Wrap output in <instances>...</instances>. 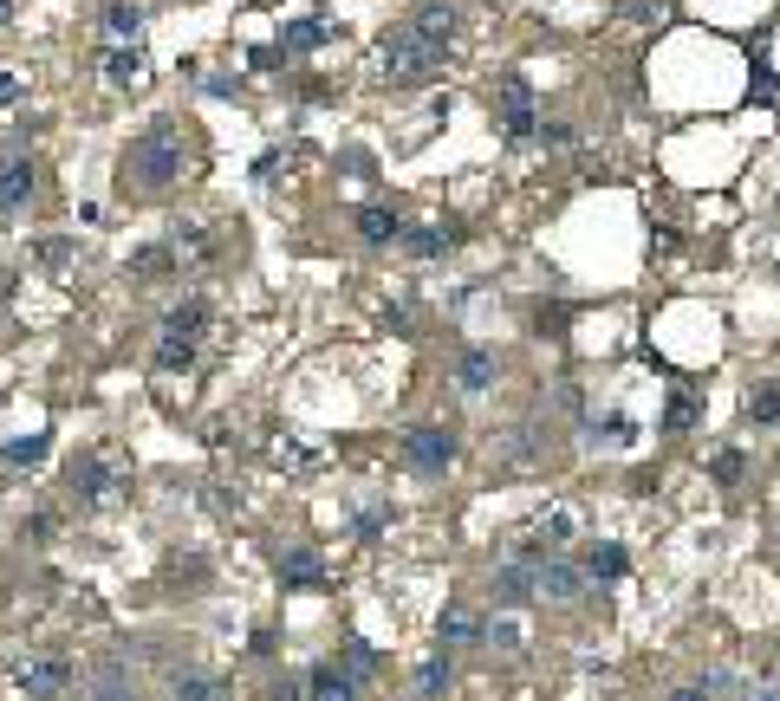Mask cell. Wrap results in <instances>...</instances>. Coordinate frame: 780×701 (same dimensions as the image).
<instances>
[{
	"mask_svg": "<svg viewBox=\"0 0 780 701\" xmlns=\"http://www.w3.org/2000/svg\"><path fill=\"white\" fill-rule=\"evenodd\" d=\"M176 176H183V124L176 118H150L143 137H131V149H124V182L138 196H163Z\"/></svg>",
	"mask_w": 780,
	"mask_h": 701,
	"instance_id": "6da1fadb",
	"label": "cell"
},
{
	"mask_svg": "<svg viewBox=\"0 0 780 701\" xmlns=\"http://www.w3.org/2000/svg\"><path fill=\"white\" fill-rule=\"evenodd\" d=\"M436 71H442V46H429L424 33L397 26V33L384 40V78H391V85H429Z\"/></svg>",
	"mask_w": 780,
	"mask_h": 701,
	"instance_id": "7a4b0ae2",
	"label": "cell"
},
{
	"mask_svg": "<svg viewBox=\"0 0 780 701\" xmlns=\"http://www.w3.org/2000/svg\"><path fill=\"white\" fill-rule=\"evenodd\" d=\"M455 429L449 422H417V429H404V461L417 468V475H442L449 461H455Z\"/></svg>",
	"mask_w": 780,
	"mask_h": 701,
	"instance_id": "3957f363",
	"label": "cell"
},
{
	"mask_svg": "<svg viewBox=\"0 0 780 701\" xmlns=\"http://www.w3.org/2000/svg\"><path fill=\"white\" fill-rule=\"evenodd\" d=\"M501 131H507V143H527V137H540V111H534V85H527L520 71H507V78H501Z\"/></svg>",
	"mask_w": 780,
	"mask_h": 701,
	"instance_id": "277c9868",
	"label": "cell"
},
{
	"mask_svg": "<svg viewBox=\"0 0 780 701\" xmlns=\"http://www.w3.org/2000/svg\"><path fill=\"white\" fill-rule=\"evenodd\" d=\"M13 682H20V696L53 701V696H66V689H72V663H66V656H33V663L13 669Z\"/></svg>",
	"mask_w": 780,
	"mask_h": 701,
	"instance_id": "5b68a950",
	"label": "cell"
},
{
	"mask_svg": "<svg viewBox=\"0 0 780 701\" xmlns=\"http://www.w3.org/2000/svg\"><path fill=\"white\" fill-rule=\"evenodd\" d=\"M488 591H495V611H520L527 598H540V565L514 553V559L495 571V585H488Z\"/></svg>",
	"mask_w": 780,
	"mask_h": 701,
	"instance_id": "8992f818",
	"label": "cell"
},
{
	"mask_svg": "<svg viewBox=\"0 0 780 701\" xmlns=\"http://www.w3.org/2000/svg\"><path fill=\"white\" fill-rule=\"evenodd\" d=\"M40 189V169L33 156H0V214H20Z\"/></svg>",
	"mask_w": 780,
	"mask_h": 701,
	"instance_id": "52a82bcc",
	"label": "cell"
},
{
	"mask_svg": "<svg viewBox=\"0 0 780 701\" xmlns=\"http://www.w3.org/2000/svg\"><path fill=\"white\" fill-rule=\"evenodd\" d=\"M274 578H281V591H312V585L326 578V559H319L312 546H293V553H281Z\"/></svg>",
	"mask_w": 780,
	"mask_h": 701,
	"instance_id": "ba28073f",
	"label": "cell"
},
{
	"mask_svg": "<svg viewBox=\"0 0 780 701\" xmlns=\"http://www.w3.org/2000/svg\"><path fill=\"white\" fill-rule=\"evenodd\" d=\"M579 591H585V571H579L572 559L540 565V598H547V604H579Z\"/></svg>",
	"mask_w": 780,
	"mask_h": 701,
	"instance_id": "9c48e42d",
	"label": "cell"
},
{
	"mask_svg": "<svg viewBox=\"0 0 780 701\" xmlns=\"http://www.w3.org/2000/svg\"><path fill=\"white\" fill-rule=\"evenodd\" d=\"M306 701H358V676H345V663H319L306 676Z\"/></svg>",
	"mask_w": 780,
	"mask_h": 701,
	"instance_id": "30bf717a",
	"label": "cell"
},
{
	"mask_svg": "<svg viewBox=\"0 0 780 701\" xmlns=\"http://www.w3.org/2000/svg\"><path fill=\"white\" fill-rule=\"evenodd\" d=\"M169 701H234V696H228V682L209 676V669H176L169 676Z\"/></svg>",
	"mask_w": 780,
	"mask_h": 701,
	"instance_id": "8fae6325",
	"label": "cell"
},
{
	"mask_svg": "<svg viewBox=\"0 0 780 701\" xmlns=\"http://www.w3.org/2000/svg\"><path fill=\"white\" fill-rule=\"evenodd\" d=\"M495 377H501V357H495V350H462V364H455V390L482 397Z\"/></svg>",
	"mask_w": 780,
	"mask_h": 701,
	"instance_id": "7c38bea8",
	"label": "cell"
},
{
	"mask_svg": "<svg viewBox=\"0 0 780 701\" xmlns=\"http://www.w3.org/2000/svg\"><path fill=\"white\" fill-rule=\"evenodd\" d=\"M202 325H209V299H183V305H169V319H163V338H183V345H196V338H202Z\"/></svg>",
	"mask_w": 780,
	"mask_h": 701,
	"instance_id": "4fadbf2b",
	"label": "cell"
},
{
	"mask_svg": "<svg viewBox=\"0 0 780 701\" xmlns=\"http://www.w3.org/2000/svg\"><path fill=\"white\" fill-rule=\"evenodd\" d=\"M72 493H78L85 507H98V500L111 493V468H105L98 455H78V461H72Z\"/></svg>",
	"mask_w": 780,
	"mask_h": 701,
	"instance_id": "5bb4252c",
	"label": "cell"
},
{
	"mask_svg": "<svg viewBox=\"0 0 780 701\" xmlns=\"http://www.w3.org/2000/svg\"><path fill=\"white\" fill-rule=\"evenodd\" d=\"M131 280L138 286L176 280V247H138V254H131Z\"/></svg>",
	"mask_w": 780,
	"mask_h": 701,
	"instance_id": "9a60e30c",
	"label": "cell"
},
{
	"mask_svg": "<svg viewBox=\"0 0 780 701\" xmlns=\"http://www.w3.org/2000/svg\"><path fill=\"white\" fill-rule=\"evenodd\" d=\"M410 33H424L429 46H449V33H455V7H442V0H424V7L410 13Z\"/></svg>",
	"mask_w": 780,
	"mask_h": 701,
	"instance_id": "2e32d148",
	"label": "cell"
},
{
	"mask_svg": "<svg viewBox=\"0 0 780 701\" xmlns=\"http://www.w3.org/2000/svg\"><path fill=\"white\" fill-rule=\"evenodd\" d=\"M326 20H281V53H319L326 46Z\"/></svg>",
	"mask_w": 780,
	"mask_h": 701,
	"instance_id": "e0dca14e",
	"label": "cell"
},
{
	"mask_svg": "<svg viewBox=\"0 0 780 701\" xmlns=\"http://www.w3.org/2000/svg\"><path fill=\"white\" fill-rule=\"evenodd\" d=\"M442 643H488V624H482L469 604H449V611H442Z\"/></svg>",
	"mask_w": 780,
	"mask_h": 701,
	"instance_id": "ac0fdd59",
	"label": "cell"
},
{
	"mask_svg": "<svg viewBox=\"0 0 780 701\" xmlns=\"http://www.w3.org/2000/svg\"><path fill=\"white\" fill-rule=\"evenodd\" d=\"M105 33H111L118 46H138V33H143V7H131V0H111V7H105Z\"/></svg>",
	"mask_w": 780,
	"mask_h": 701,
	"instance_id": "d6986e66",
	"label": "cell"
},
{
	"mask_svg": "<svg viewBox=\"0 0 780 701\" xmlns=\"http://www.w3.org/2000/svg\"><path fill=\"white\" fill-rule=\"evenodd\" d=\"M358 234H364L371 247H384V241H404V221H397L391 209H377V202H371V209H358Z\"/></svg>",
	"mask_w": 780,
	"mask_h": 701,
	"instance_id": "ffe728a7",
	"label": "cell"
},
{
	"mask_svg": "<svg viewBox=\"0 0 780 701\" xmlns=\"http://www.w3.org/2000/svg\"><path fill=\"white\" fill-rule=\"evenodd\" d=\"M85 701H138V689H131V676L118 669V663H98V676H91V696Z\"/></svg>",
	"mask_w": 780,
	"mask_h": 701,
	"instance_id": "44dd1931",
	"label": "cell"
},
{
	"mask_svg": "<svg viewBox=\"0 0 780 701\" xmlns=\"http://www.w3.org/2000/svg\"><path fill=\"white\" fill-rule=\"evenodd\" d=\"M449 247H455L449 227H404V254H417V260H436V254H449Z\"/></svg>",
	"mask_w": 780,
	"mask_h": 701,
	"instance_id": "7402d4cb",
	"label": "cell"
},
{
	"mask_svg": "<svg viewBox=\"0 0 780 701\" xmlns=\"http://www.w3.org/2000/svg\"><path fill=\"white\" fill-rule=\"evenodd\" d=\"M46 448H53L46 435H7L0 442V461L7 468H33V461H46Z\"/></svg>",
	"mask_w": 780,
	"mask_h": 701,
	"instance_id": "603a6c76",
	"label": "cell"
},
{
	"mask_svg": "<svg viewBox=\"0 0 780 701\" xmlns=\"http://www.w3.org/2000/svg\"><path fill=\"white\" fill-rule=\"evenodd\" d=\"M442 689H449V656L436 649V656H429L424 669H417V682H410V696H417V701H436V696H442Z\"/></svg>",
	"mask_w": 780,
	"mask_h": 701,
	"instance_id": "cb8c5ba5",
	"label": "cell"
},
{
	"mask_svg": "<svg viewBox=\"0 0 780 701\" xmlns=\"http://www.w3.org/2000/svg\"><path fill=\"white\" fill-rule=\"evenodd\" d=\"M105 71H111V85H138V78H143V53H138V46H118V53L105 59Z\"/></svg>",
	"mask_w": 780,
	"mask_h": 701,
	"instance_id": "d4e9b609",
	"label": "cell"
},
{
	"mask_svg": "<svg viewBox=\"0 0 780 701\" xmlns=\"http://www.w3.org/2000/svg\"><path fill=\"white\" fill-rule=\"evenodd\" d=\"M169 247H176V254H189V260H209V234H202L196 221H176V234H169Z\"/></svg>",
	"mask_w": 780,
	"mask_h": 701,
	"instance_id": "484cf974",
	"label": "cell"
},
{
	"mask_svg": "<svg viewBox=\"0 0 780 701\" xmlns=\"http://www.w3.org/2000/svg\"><path fill=\"white\" fill-rule=\"evenodd\" d=\"M585 571H592V578H625V546H612V539H605V546H592Z\"/></svg>",
	"mask_w": 780,
	"mask_h": 701,
	"instance_id": "4316f807",
	"label": "cell"
},
{
	"mask_svg": "<svg viewBox=\"0 0 780 701\" xmlns=\"http://www.w3.org/2000/svg\"><path fill=\"white\" fill-rule=\"evenodd\" d=\"M345 676H358V682H371V676H377V649H371L364 636H352V643H345Z\"/></svg>",
	"mask_w": 780,
	"mask_h": 701,
	"instance_id": "83f0119b",
	"label": "cell"
},
{
	"mask_svg": "<svg viewBox=\"0 0 780 701\" xmlns=\"http://www.w3.org/2000/svg\"><path fill=\"white\" fill-rule=\"evenodd\" d=\"M748 416L761 422V429H768V422H780V383H761V390L748 397Z\"/></svg>",
	"mask_w": 780,
	"mask_h": 701,
	"instance_id": "f1b7e54d",
	"label": "cell"
},
{
	"mask_svg": "<svg viewBox=\"0 0 780 701\" xmlns=\"http://www.w3.org/2000/svg\"><path fill=\"white\" fill-rule=\"evenodd\" d=\"M663 429H670V435L696 429V397H670V410H663Z\"/></svg>",
	"mask_w": 780,
	"mask_h": 701,
	"instance_id": "f546056e",
	"label": "cell"
},
{
	"mask_svg": "<svg viewBox=\"0 0 780 701\" xmlns=\"http://www.w3.org/2000/svg\"><path fill=\"white\" fill-rule=\"evenodd\" d=\"M156 364H163V370H189V364H196V345H183V338H163V345H156Z\"/></svg>",
	"mask_w": 780,
	"mask_h": 701,
	"instance_id": "4dcf8cb0",
	"label": "cell"
},
{
	"mask_svg": "<svg viewBox=\"0 0 780 701\" xmlns=\"http://www.w3.org/2000/svg\"><path fill=\"white\" fill-rule=\"evenodd\" d=\"M741 475H748V455H735V448H728V455H715V481H728V488H735Z\"/></svg>",
	"mask_w": 780,
	"mask_h": 701,
	"instance_id": "1f68e13d",
	"label": "cell"
},
{
	"mask_svg": "<svg viewBox=\"0 0 780 701\" xmlns=\"http://www.w3.org/2000/svg\"><path fill=\"white\" fill-rule=\"evenodd\" d=\"M384 533V507H371V513H358V539H377Z\"/></svg>",
	"mask_w": 780,
	"mask_h": 701,
	"instance_id": "d6a6232c",
	"label": "cell"
},
{
	"mask_svg": "<svg viewBox=\"0 0 780 701\" xmlns=\"http://www.w3.org/2000/svg\"><path fill=\"white\" fill-rule=\"evenodd\" d=\"M488 643H501V649H520V631H514V624H488Z\"/></svg>",
	"mask_w": 780,
	"mask_h": 701,
	"instance_id": "836d02e7",
	"label": "cell"
},
{
	"mask_svg": "<svg viewBox=\"0 0 780 701\" xmlns=\"http://www.w3.org/2000/svg\"><path fill=\"white\" fill-rule=\"evenodd\" d=\"M274 701H306V682H299V676H286V682H274Z\"/></svg>",
	"mask_w": 780,
	"mask_h": 701,
	"instance_id": "e575fe53",
	"label": "cell"
},
{
	"mask_svg": "<svg viewBox=\"0 0 780 701\" xmlns=\"http://www.w3.org/2000/svg\"><path fill=\"white\" fill-rule=\"evenodd\" d=\"M663 701H715V696H710V689H703V682H683V689H670V696H663Z\"/></svg>",
	"mask_w": 780,
	"mask_h": 701,
	"instance_id": "d590c367",
	"label": "cell"
},
{
	"mask_svg": "<svg viewBox=\"0 0 780 701\" xmlns=\"http://www.w3.org/2000/svg\"><path fill=\"white\" fill-rule=\"evenodd\" d=\"M748 91H755V98H774L780 78H774V71H755V85H748Z\"/></svg>",
	"mask_w": 780,
	"mask_h": 701,
	"instance_id": "8d00e7d4",
	"label": "cell"
},
{
	"mask_svg": "<svg viewBox=\"0 0 780 701\" xmlns=\"http://www.w3.org/2000/svg\"><path fill=\"white\" fill-rule=\"evenodd\" d=\"M13 98H20V78H13V71H0V104H13Z\"/></svg>",
	"mask_w": 780,
	"mask_h": 701,
	"instance_id": "74e56055",
	"label": "cell"
},
{
	"mask_svg": "<svg viewBox=\"0 0 780 701\" xmlns=\"http://www.w3.org/2000/svg\"><path fill=\"white\" fill-rule=\"evenodd\" d=\"M7 20H13V0H0V26H7Z\"/></svg>",
	"mask_w": 780,
	"mask_h": 701,
	"instance_id": "f35d334b",
	"label": "cell"
},
{
	"mask_svg": "<svg viewBox=\"0 0 780 701\" xmlns=\"http://www.w3.org/2000/svg\"><path fill=\"white\" fill-rule=\"evenodd\" d=\"M748 701H780V696H748Z\"/></svg>",
	"mask_w": 780,
	"mask_h": 701,
	"instance_id": "ab89813d",
	"label": "cell"
}]
</instances>
